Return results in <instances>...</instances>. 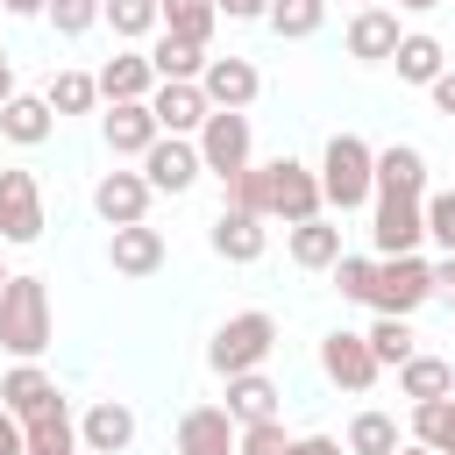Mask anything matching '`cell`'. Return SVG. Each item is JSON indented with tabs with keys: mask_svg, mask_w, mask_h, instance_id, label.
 <instances>
[{
	"mask_svg": "<svg viewBox=\"0 0 455 455\" xmlns=\"http://www.w3.org/2000/svg\"><path fill=\"white\" fill-rule=\"evenodd\" d=\"M320 199L334 213L377 199V149L363 135H327V149H320Z\"/></svg>",
	"mask_w": 455,
	"mask_h": 455,
	"instance_id": "cell-1",
	"label": "cell"
},
{
	"mask_svg": "<svg viewBox=\"0 0 455 455\" xmlns=\"http://www.w3.org/2000/svg\"><path fill=\"white\" fill-rule=\"evenodd\" d=\"M0 348L14 363H36L50 348V291H43V277H14L7 284V299H0Z\"/></svg>",
	"mask_w": 455,
	"mask_h": 455,
	"instance_id": "cell-2",
	"label": "cell"
},
{
	"mask_svg": "<svg viewBox=\"0 0 455 455\" xmlns=\"http://www.w3.org/2000/svg\"><path fill=\"white\" fill-rule=\"evenodd\" d=\"M270 348H277V320L270 313H228L213 327V341H206V363L220 377H249V370H263Z\"/></svg>",
	"mask_w": 455,
	"mask_h": 455,
	"instance_id": "cell-3",
	"label": "cell"
},
{
	"mask_svg": "<svg viewBox=\"0 0 455 455\" xmlns=\"http://www.w3.org/2000/svg\"><path fill=\"white\" fill-rule=\"evenodd\" d=\"M320 171H306L299 156H270L263 164V220H284V228H299V220H320Z\"/></svg>",
	"mask_w": 455,
	"mask_h": 455,
	"instance_id": "cell-4",
	"label": "cell"
},
{
	"mask_svg": "<svg viewBox=\"0 0 455 455\" xmlns=\"http://www.w3.org/2000/svg\"><path fill=\"white\" fill-rule=\"evenodd\" d=\"M427 299H434V263H427V256H377V291H370L377 313L412 320Z\"/></svg>",
	"mask_w": 455,
	"mask_h": 455,
	"instance_id": "cell-5",
	"label": "cell"
},
{
	"mask_svg": "<svg viewBox=\"0 0 455 455\" xmlns=\"http://www.w3.org/2000/svg\"><path fill=\"white\" fill-rule=\"evenodd\" d=\"M43 185H36V171H0V242L7 249H28V242H43Z\"/></svg>",
	"mask_w": 455,
	"mask_h": 455,
	"instance_id": "cell-6",
	"label": "cell"
},
{
	"mask_svg": "<svg viewBox=\"0 0 455 455\" xmlns=\"http://www.w3.org/2000/svg\"><path fill=\"white\" fill-rule=\"evenodd\" d=\"M192 142H199V164H206L220 185L256 164V156H249V149H256V142H249V114H206V128H199Z\"/></svg>",
	"mask_w": 455,
	"mask_h": 455,
	"instance_id": "cell-7",
	"label": "cell"
},
{
	"mask_svg": "<svg viewBox=\"0 0 455 455\" xmlns=\"http://www.w3.org/2000/svg\"><path fill=\"white\" fill-rule=\"evenodd\" d=\"M377 355H370V334H348V327H334L327 341H320V377L334 384V391H370L377 384Z\"/></svg>",
	"mask_w": 455,
	"mask_h": 455,
	"instance_id": "cell-8",
	"label": "cell"
},
{
	"mask_svg": "<svg viewBox=\"0 0 455 455\" xmlns=\"http://www.w3.org/2000/svg\"><path fill=\"white\" fill-rule=\"evenodd\" d=\"M142 178H149V192H192L199 178H206V164H199V142L192 135H156V149L142 156Z\"/></svg>",
	"mask_w": 455,
	"mask_h": 455,
	"instance_id": "cell-9",
	"label": "cell"
},
{
	"mask_svg": "<svg viewBox=\"0 0 455 455\" xmlns=\"http://www.w3.org/2000/svg\"><path fill=\"white\" fill-rule=\"evenodd\" d=\"M370 242H377V256H419V242H427V206H419V199H384V192H377Z\"/></svg>",
	"mask_w": 455,
	"mask_h": 455,
	"instance_id": "cell-10",
	"label": "cell"
},
{
	"mask_svg": "<svg viewBox=\"0 0 455 455\" xmlns=\"http://www.w3.org/2000/svg\"><path fill=\"white\" fill-rule=\"evenodd\" d=\"M199 92H206V107H213V114H249V100L263 92V78H256V64H249V57H206Z\"/></svg>",
	"mask_w": 455,
	"mask_h": 455,
	"instance_id": "cell-11",
	"label": "cell"
},
{
	"mask_svg": "<svg viewBox=\"0 0 455 455\" xmlns=\"http://www.w3.org/2000/svg\"><path fill=\"white\" fill-rule=\"evenodd\" d=\"M149 199H156V192H149L142 171H107V178L92 185V213H100L107 228H135V220L149 213Z\"/></svg>",
	"mask_w": 455,
	"mask_h": 455,
	"instance_id": "cell-12",
	"label": "cell"
},
{
	"mask_svg": "<svg viewBox=\"0 0 455 455\" xmlns=\"http://www.w3.org/2000/svg\"><path fill=\"white\" fill-rule=\"evenodd\" d=\"M178 455H242V427L228 419V405H192L178 419Z\"/></svg>",
	"mask_w": 455,
	"mask_h": 455,
	"instance_id": "cell-13",
	"label": "cell"
},
{
	"mask_svg": "<svg viewBox=\"0 0 455 455\" xmlns=\"http://www.w3.org/2000/svg\"><path fill=\"white\" fill-rule=\"evenodd\" d=\"M92 78H100V100H107V107H128V100H149V92H156V64H149V50H114Z\"/></svg>",
	"mask_w": 455,
	"mask_h": 455,
	"instance_id": "cell-14",
	"label": "cell"
},
{
	"mask_svg": "<svg viewBox=\"0 0 455 455\" xmlns=\"http://www.w3.org/2000/svg\"><path fill=\"white\" fill-rule=\"evenodd\" d=\"M149 114H156V128H164V135H199L213 107H206L199 78H171V85H156V92H149Z\"/></svg>",
	"mask_w": 455,
	"mask_h": 455,
	"instance_id": "cell-15",
	"label": "cell"
},
{
	"mask_svg": "<svg viewBox=\"0 0 455 455\" xmlns=\"http://www.w3.org/2000/svg\"><path fill=\"white\" fill-rule=\"evenodd\" d=\"M213 256L220 263H256L263 249H270V228H263V213H242V206H220L213 213Z\"/></svg>",
	"mask_w": 455,
	"mask_h": 455,
	"instance_id": "cell-16",
	"label": "cell"
},
{
	"mask_svg": "<svg viewBox=\"0 0 455 455\" xmlns=\"http://www.w3.org/2000/svg\"><path fill=\"white\" fill-rule=\"evenodd\" d=\"M0 405H7L14 419H36V412L64 405V391H57V377H50L43 363H14V370H0Z\"/></svg>",
	"mask_w": 455,
	"mask_h": 455,
	"instance_id": "cell-17",
	"label": "cell"
},
{
	"mask_svg": "<svg viewBox=\"0 0 455 455\" xmlns=\"http://www.w3.org/2000/svg\"><path fill=\"white\" fill-rule=\"evenodd\" d=\"M398 43H405V28H398L391 7H355V21H348V57L355 64H391Z\"/></svg>",
	"mask_w": 455,
	"mask_h": 455,
	"instance_id": "cell-18",
	"label": "cell"
},
{
	"mask_svg": "<svg viewBox=\"0 0 455 455\" xmlns=\"http://www.w3.org/2000/svg\"><path fill=\"white\" fill-rule=\"evenodd\" d=\"M100 135H107L114 156H149L164 128H156V114H149V100H128V107H107V114H100Z\"/></svg>",
	"mask_w": 455,
	"mask_h": 455,
	"instance_id": "cell-19",
	"label": "cell"
},
{
	"mask_svg": "<svg viewBox=\"0 0 455 455\" xmlns=\"http://www.w3.org/2000/svg\"><path fill=\"white\" fill-rule=\"evenodd\" d=\"M107 263H114L121 277H156V270H164V235H156L149 220L114 228V235H107Z\"/></svg>",
	"mask_w": 455,
	"mask_h": 455,
	"instance_id": "cell-20",
	"label": "cell"
},
{
	"mask_svg": "<svg viewBox=\"0 0 455 455\" xmlns=\"http://www.w3.org/2000/svg\"><path fill=\"white\" fill-rule=\"evenodd\" d=\"M78 441H85V455H121L135 441V412L121 398H92L85 419H78Z\"/></svg>",
	"mask_w": 455,
	"mask_h": 455,
	"instance_id": "cell-21",
	"label": "cell"
},
{
	"mask_svg": "<svg viewBox=\"0 0 455 455\" xmlns=\"http://www.w3.org/2000/svg\"><path fill=\"white\" fill-rule=\"evenodd\" d=\"M377 192L384 199H427V156L412 142H384L377 149Z\"/></svg>",
	"mask_w": 455,
	"mask_h": 455,
	"instance_id": "cell-22",
	"label": "cell"
},
{
	"mask_svg": "<svg viewBox=\"0 0 455 455\" xmlns=\"http://www.w3.org/2000/svg\"><path fill=\"white\" fill-rule=\"evenodd\" d=\"M50 128H57V114H50V100H43V92H14V100L0 107V135H7L14 149L50 142Z\"/></svg>",
	"mask_w": 455,
	"mask_h": 455,
	"instance_id": "cell-23",
	"label": "cell"
},
{
	"mask_svg": "<svg viewBox=\"0 0 455 455\" xmlns=\"http://www.w3.org/2000/svg\"><path fill=\"white\" fill-rule=\"evenodd\" d=\"M291 263L299 270H334L341 263V228L320 213V220H299L291 228Z\"/></svg>",
	"mask_w": 455,
	"mask_h": 455,
	"instance_id": "cell-24",
	"label": "cell"
},
{
	"mask_svg": "<svg viewBox=\"0 0 455 455\" xmlns=\"http://www.w3.org/2000/svg\"><path fill=\"white\" fill-rule=\"evenodd\" d=\"M228 419H235V427L277 419V384H270L263 370H249V377H228Z\"/></svg>",
	"mask_w": 455,
	"mask_h": 455,
	"instance_id": "cell-25",
	"label": "cell"
},
{
	"mask_svg": "<svg viewBox=\"0 0 455 455\" xmlns=\"http://www.w3.org/2000/svg\"><path fill=\"white\" fill-rule=\"evenodd\" d=\"M21 427H28V455H85L71 405H50V412H36V419H21Z\"/></svg>",
	"mask_w": 455,
	"mask_h": 455,
	"instance_id": "cell-26",
	"label": "cell"
},
{
	"mask_svg": "<svg viewBox=\"0 0 455 455\" xmlns=\"http://www.w3.org/2000/svg\"><path fill=\"white\" fill-rule=\"evenodd\" d=\"M391 64H398V78H405V85H434V78L448 71V50H441V36L412 28V36L398 43V57H391Z\"/></svg>",
	"mask_w": 455,
	"mask_h": 455,
	"instance_id": "cell-27",
	"label": "cell"
},
{
	"mask_svg": "<svg viewBox=\"0 0 455 455\" xmlns=\"http://www.w3.org/2000/svg\"><path fill=\"white\" fill-rule=\"evenodd\" d=\"M398 391H405L412 405H427V398H455V363H441V355H412V363H398Z\"/></svg>",
	"mask_w": 455,
	"mask_h": 455,
	"instance_id": "cell-28",
	"label": "cell"
},
{
	"mask_svg": "<svg viewBox=\"0 0 455 455\" xmlns=\"http://www.w3.org/2000/svg\"><path fill=\"white\" fill-rule=\"evenodd\" d=\"M149 64H156V85H171V78H199V71H206V50L185 43V36H171V28H156Z\"/></svg>",
	"mask_w": 455,
	"mask_h": 455,
	"instance_id": "cell-29",
	"label": "cell"
},
{
	"mask_svg": "<svg viewBox=\"0 0 455 455\" xmlns=\"http://www.w3.org/2000/svg\"><path fill=\"white\" fill-rule=\"evenodd\" d=\"M270 36H284V43H306V36H320V21H327V0H270Z\"/></svg>",
	"mask_w": 455,
	"mask_h": 455,
	"instance_id": "cell-30",
	"label": "cell"
},
{
	"mask_svg": "<svg viewBox=\"0 0 455 455\" xmlns=\"http://www.w3.org/2000/svg\"><path fill=\"white\" fill-rule=\"evenodd\" d=\"M412 441L434 455H455V398H427L412 405Z\"/></svg>",
	"mask_w": 455,
	"mask_h": 455,
	"instance_id": "cell-31",
	"label": "cell"
},
{
	"mask_svg": "<svg viewBox=\"0 0 455 455\" xmlns=\"http://www.w3.org/2000/svg\"><path fill=\"white\" fill-rule=\"evenodd\" d=\"M213 21H220V0H164V28L185 36V43H213Z\"/></svg>",
	"mask_w": 455,
	"mask_h": 455,
	"instance_id": "cell-32",
	"label": "cell"
},
{
	"mask_svg": "<svg viewBox=\"0 0 455 455\" xmlns=\"http://www.w3.org/2000/svg\"><path fill=\"white\" fill-rule=\"evenodd\" d=\"M43 100H50V114H57V121H64V114H92L100 78H92V71H57V78L43 85Z\"/></svg>",
	"mask_w": 455,
	"mask_h": 455,
	"instance_id": "cell-33",
	"label": "cell"
},
{
	"mask_svg": "<svg viewBox=\"0 0 455 455\" xmlns=\"http://www.w3.org/2000/svg\"><path fill=\"white\" fill-rule=\"evenodd\" d=\"M398 419L391 412H355L348 419V455H398Z\"/></svg>",
	"mask_w": 455,
	"mask_h": 455,
	"instance_id": "cell-34",
	"label": "cell"
},
{
	"mask_svg": "<svg viewBox=\"0 0 455 455\" xmlns=\"http://www.w3.org/2000/svg\"><path fill=\"white\" fill-rule=\"evenodd\" d=\"M121 43H135V36H156L164 28V0H107V14H100Z\"/></svg>",
	"mask_w": 455,
	"mask_h": 455,
	"instance_id": "cell-35",
	"label": "cell"
},
{
	"mask_svg": "<svg viewBox=\"0 0 455 455\" xmlns=\"http://www.w3.org/2000/svg\"><path fill=\"white\" fill-rule=\"evenodd\" d=\"M412 341H419V334H412V320H391V313H377V327H370V355H377L384 370L412 363V355H419Z\"/></svg>",
	"mask_w": 455,
	"mask_h": 455,
	"instance_id": "cell-36",
	"label": "cell"
},
{
	"mask_svg": "<svg viewBox=\"0 0 455 455\" xmlns=\"http://www.w3.org/2000/svg\"><path fill=\"white\" fill-rule=\"evenodd\" d=\"M100 14H107V0H50V14H43V21H50L64 43H78V36H85Z\"/></svg>",
	"mask_w": 455,
	"mask_h": 455,
	"instance_id": "cell-37",
	"label": "cell"
},
{
	"mask_svg": "<svg viewBox=\"0 0 455 455\" xmlns=\"http://www.w3.org/2000/svg\"><path fill=\"white\" fill-rule=\"evenodd\" d=\"M334 291L355 299V306H370V291H377V256H341V263H334Z\"/></svg>",
	"mask_w": 455,
	"mask_h": 455,
	"instance_id": "cell-38",
	"label": "cell"
},
{
	"mask_svg": "<svg viewBox=\"0 0 455 455\" xmlns=\"http://www.w3.org/2000/svg\"><path fill=\"white\" fill-rule=\"evenodd\" d=\"M427 242H441V256H455V192H427Z\"/></svg>",
	"mask_w": 455,
	"mask_h": 455,
	"instance_id": "cell-39",
	"label": "cell"
},
{
	"mask_svg": "<svg viewBox=\"0 0 455 455\" xmlns=\"http://www.w3.org/2000/svg\"><path fill=\"white\" fill-rule=\"evenodd\" d=\"M242 455H291L284 419H256V427H242Z\"/></svg>",
	"mask_w": 455,
	"mask_h": 455,
	"instance_id": "cell-40",
	"label": "cell"
},
{
	"mask_svg": "<svg viewBox=\"0 0 455 455\" xmlns=\"http://www.w3.org/2000/svg\"><path fill=\"white\" fill-rule=\"evenodd\" d=\"M0 455H28V427H21L7 405H0Z\"/></svg>",
	"mask_w": 455,
	"mask_h": 455,
	"instance_id": "cell-41",
	"label": "cell"
},
{
	"mask_svg": "<svg viewBox=\"0 0 455 455\" xmlns=\"http://www.w3.org/2000/svg\"><path fill=\"white\" fill-rule=\"evenodd\" d=\"M291 455H348V441H334V434H299Z\"/></svg>",
	"mask_w": 455,
	"mask_h": 455,
	"instance_id": "cell-42",
	"label": "cell"
},
{
	"mask_svg": "<svg viewBox=\"0 0 455 455\" xmlns=\"http://www.w3.org/2000/svg\"><path fill=\"white\" fill-rule=\"evenodd\" d=\"M427 100H434V114H455V64H448V71L427 85Z\"/></svg>",
	"mask_w": 455,
	"mask_h": 455,
	"instance_id": "cell-43",
	"label": "cell"
},
{
	"mask_svg": "<svg viewBox=\"0 0 455 455\" xmlns=\"http://www.w3.org/2000/svg\"><path fill=\"white\" fill-rule=\"evenodd\" d=\"M434 299L455 313V256H441V263H434Z\"/></svg>",
	"mask_w": 455,
	"mask_h": 455,
	"instance_id": "cell-44",
	"label": "cell"
},
{
	"mask_svg": "<svg viewBox=\"0 0 455 455\" xmlns=\"http://www.w3.org/2000/svg\"><path fill=\"white\" fill-rule=\"evenodd\" d=\"M220 14H228V21H263L270 0H220Z\"/></svg>",
	"mask_w": 455,
	"mask_h": 455,
	"instance_id": "cell-45",
	"label": "cell"
},
{
	"mask_svg": "<svg viewBox=\"0 0 455 455\" xmlns=\"http://www.w3.org/2000/svg\"><path fill=\"white\" fill-rule=\"evenodd\" d=\"M14 100V57H7V43H0V107Z\"/></svg>",
	"mask_w": 455,
	"mask_h": 455,
	"instance_id": "cell-46",
	"label": "cell"
},
{
	"mask_svg": "<svg viewBox=\"0 0 455 455\" xmlns=\"http://www.w3.org/2000/svg\"><path fill=\"white\" fill-rule=\"evenodd\" d=\"M0 7H7V14H21V21H28V14H50V0H0Z\"/></svg>",
	"mask_w": 455,
	"mask_h": 455,
	"instance_id": "cell-47",
	"label": "cell"
},
{
	"mask_svg": "<svg viewBox=\"0 0 455 455\" xmlns=\"http://www.w3.org/2000/svg\"><path fill=\"white\" fill-rule=\"evenodd\" d=\"M398 7H405V14H427V7H441V0H398Z\"/></svg>",
	"mask_w": 455,
	"mask_h": 455,
	"instance_id": "cell-48",
	"label": "cell"
},
{
	"mask_svg": "<svg viewBox=\"0 0 455 455\" xmlns=\"http://www.w3.org/2000/svg\"><path fill=\"white\" fill-rule=\"evenodd\" d=\"M7 284H14V270H7V263H0V299H7Z\"/></svg>",
	"mask_w": 455,
	"mask_h": 455,
	"instance_id": "cell-49",
	"label": "cell"
},
{
	"mask_svg": "<svg viewBox=\"0 0 455 455\" xmlns=\"http://www.w3.org/2000/svg\"><path fill=\"white\" fill-rule=\"evenodd\" d=\"M398 455H434V448H419V441H405V448H398Z\"/></svg>",
	"mask_w": 455,
	"mask_h": 455,
	"instance_id": "cell-50",
	"label": "cell"
},
{
	"mask_svg": "<svg viewBox=\"0 0 455 455\" xmlns=\"http://www.w3.org/2000/svg\"><path fill=\"white\" fill-rule=\"evenodd\" d=\"M363 7H377V0H363Z\"/></svg>",
	"mask_w": 455,
	"mask_h": 455,
	"instance_id": "cell-51",
	"label": "cell"
}]
</instances>
